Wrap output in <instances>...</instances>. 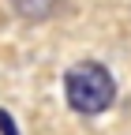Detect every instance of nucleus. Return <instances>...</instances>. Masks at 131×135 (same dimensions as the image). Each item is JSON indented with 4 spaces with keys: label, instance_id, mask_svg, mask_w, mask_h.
I'll use <instances>...</instances> for the list:
<instances>
[{
    "label": "nucleus",
    "instance_id": "2",
    "mask_svg": "<svg viewBox=\"0 0 131 135\" xmlns=\"http://www.w3.org/2000/svg\"><path fill=\"white\" fill-rule=\"evenodd\" d=\"M8 4H11L15 15H23V19H30V23H41V19H49V15H56L60 0H8Z\"/></svg>",
    "mask_w": 131,
    "mask_h": 135
},
{
    "label": "nucleus",
    "instance_id": "1",
    "mask_svg": "<svg viewBox=\"0 0 131 135\" xmlns=\"http://www.w3.org/2000/svg\"><path fill=\"white\" fill-rule=\"evenodd\" d=\"M64 98L68 105L83 116H94V113H105L112 101H116V79L109 75L105 64H94V60H83L68 68L64 75Z\"/></svg>",
    "mask_w": 131,
    "mask_h": 135
},
{
    "label": "nucleus",
    "instance_id": "3",
    "mask_svg": "<svg viewBox=\"0 0 131 135\" xmlns=\"http://www.w3.org/2000/svg\"><path fill=\"white\" fill-rule=\"evenodd\" d=\"M0 131H4V135H19V128H15V120L8 116V109H0Z\"/></svg>",
    "mask_w": 131,
    "mask_h": 135
}]
</instances>
